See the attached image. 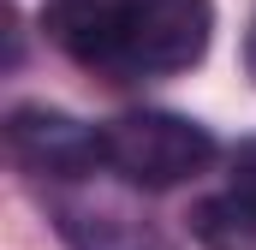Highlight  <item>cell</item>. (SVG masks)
I'll return each instance as SVG.
<instances>
[{
    "instance_id": "6da1fadb",
    "label": "cell",
    "mask_w": 256,
    "mask_h": 250,
    "mask_svg": "<svg viewBox=\"0 0 256 250\" xmlns=\"http://www.w3.org/2000/svg\"><path fill=\"white\" fill-rule=\"evenodd\" d=\"M102 137H108V173H120L131 190H173L208 173L220 155L214 131L173 108H131L102 125Z\"/></svg>"
},
{
    "instance_id": "7a4b0ae2",
    "label": "cell",
    "mask_w": 256,
    "mask_h": 250,
    "mask_svg": "<svg viewBox=\"0 0 256 250\" xmlns=\"http://www.w3.org/2000/svg\"><path fill=\"white\" fill-rule=\"evenodd\" d=\"M214 36V0H120L114 18V54L108 78H179L208 54Z\"/></svg>"
},
{
    "instance_id": "3957f363",
    "label": "cell",
    "mask_w": 256,
    "mask_h": 250,
    "mask_svg": "<svg viewBox=\"0 0 256 250\" xmlns=\"http://www.w3.org/2000/svg\"><path fill=\"white\" fill-rule=\"evenodd\" d=\"M6 149L30 179H90L108 167V137L102 125L78 120L48 102H24L6 114Z\"/></svg>"
},
{
    "instance_id": "277c9868",
    "label": "cell",
    "mask_w": 256,
    "mask_h": 250,
    "mask_svg": "<svg viewBox=\"0 0 256 250\" xmlns=\"http://www.w3.org/2000/svg\"><path fill=\"white\" fill-rule=\"evenodd\" d=\"M54 226L72 250H173L161 226H149L114 196H60Z\"/></svg>"
},
{
    "instance_id": "5b68a950",
    "label": "cell",
    "mask_w": 256,
    "mask_h": 250,
    "mask_svg": "<svg viewBox=\"0 0 256 250\" xmlns=\"http://www.w3.org/2000/svg\"><path fill=\"white\" fill-rule=\"evenodd\" d=\"M114 18L120 0H42V30L66 60H78L84 72L108 78V54H114Z\"/></svg>"
},
{
    "instance_id": "8992f818",
    "label": "cell",
    "mask_w": 256,
    "mask_h": 250,
    "mask_svg": "<svg viewBox=\"0 0 256 250\" xmlns=\"http://www.w3.org/2000/svg\"><path fill=\"white\" fill-rule=\"evenodd\" d=\"M191 238L202 250H256V185L202 196L191 208Z\"/></svg>"
},
{
    "instance_id": "52a82bcc",
    "label": "cell",
    "mask_w": 256,
    "mask_h": 250,
    "mask_svg": "<svg viewBox=\"0 0 256 250\" xmlns=\"http://www.w3.org/2000/svg\"><path fill=\"white\" fill-rule=\"evenodd\" d=\"M238 185H256V137L238 149Z\"/></svg>"
},
{
    "instance_id": "ba28073f",
    "label": "cell",
    "mask_w": 256,
    "mask_h": 250,
    "mask_svg": "<svg viewBox=\"0 0 256 250\" xmlns=\"http://www.w3.org/2000/svg\"><path fill=\"white\" fill-rule=\"evenodd\" d=\"M244 66H250V78H256V24H250V36H244Z\"/></svg>"
}]
</instances>
